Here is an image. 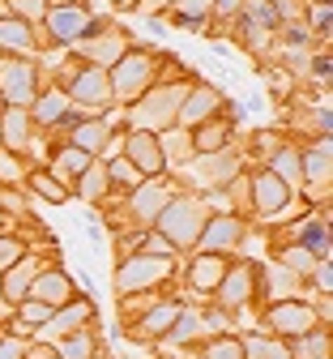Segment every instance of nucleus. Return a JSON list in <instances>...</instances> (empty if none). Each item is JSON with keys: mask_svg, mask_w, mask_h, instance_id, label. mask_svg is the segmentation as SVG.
<instances>
[{"mask_svg": "<svg viewBox=\"0 0 333 359\" xmlns=\"http://www.w3.org/2000/svg\"><path fill=\"white\" fill-rule=\"evenodd\" d=\"M205 197H193V193H175L163 214L154 218L158 222V236L175 248V252H188V248H197V236L205 227Z\"/></svg>", "mask_w": 333, "mask_h": 359, "instance_id": "nucleus-1", "label": "nucleus"}, {"mask_svg": "<svg viewBox=\"0 0 333 359\" xmlns=\"http://www.w3.org/2000/svg\"><path fill=\"white\" fill-rule=\"evenodd\" d=\"M188 90L184 86H163V90H150L132 103V128H146V133H167L175 128V116H179V103H184Z\"/></svg>", "mask_w": 333, "mask_h": 359, "instance_id": "nucleus-2", "label": "nucleus"}, {"mask_svg": "<svg viewBox=\"0 0 333 359\" xmlns=\"http://www.w3.org/2000/svg\"><path fill=\"white\" fill-rule=\"evenodd\" d=\"M171 274H175V261L150 257V252H132V257H124V265L116 269V287H120V295H137V291L163 287Z\"/></svg>", "mask_w": 333, "mask_h": 359, "instance_id": "nucleus-3", "label": "nucleus"}, {"mask_svg": "<svg viewBox=\"0 0 333 359\" xmlns=\"http://www.w3.org/2000/svg\"><path fill=\"white\" fill-rule=\"evenodd\" d=\"M248 205L265 218H291L295 193L282 184L273 171H257V175H248Z\"/></svg>", "mask_w": 333, "mask_h": 359, "instance_id": "nucleus-4", "label": "nucleus"}, {"mask_svg": "<svg viewBox=\"0 0 333 359\" xmlns=\"http://www.w3.org/2000/svg\"><path fill=\"white\" fill-rule=\"evenodd\" d=\"M265 330H273L282 342H291V338H304L316 330V312L308 299H278L265 308Z\"/></svg>", "mask_w": 333, "mask_h": 359, "instance_id": "nucleus-5", "label": "nucleus"}, {"mask_svg": "<svg viewBox=\"0 0 333 359\" xmlns=\"http://www.w3.org/2000/svg\"><path fill=\"white\" fill-rule=\"evenodd\" d=\"M120 150H124V158L141 171V180H154V175H163V171H167V163H163V146H158V133L132 128V133H124Z\"/></svg>", "mask_w": 333, "mask_h": 359, "instance_id": "nucleus-6", "label": "nucleus"}, {"mask_svg": "<svg viewBox=\"0 0 333 359\" xmlns=\"http://www.w3.org/2000/svg\"><path fill=\"white\" fill-rule=\"evenodd\" d=\"M261 287H257V265H248V261H240V265H226V278L218 283V308L222 312H240V308H248L252 304V295H257Z\"/></svg>", "mask_w": 333, "mask_h": 359, "instance_id": "nucleus-7", "label": "nucleus"}, {"mask_svg": "<svg viewBox=\"0 0 333 359\" xmlns=\"http://www.w3.org/2000/svg\"><path fill=\"white\" fill-rule=\"evenodd\" d=\"M111 99L120 103H137L141 95H146V86H150V60L146 56H137V52H124V60L111 69Z\"/></svg>", "mask_w": 333, "mask_h": 359, "instance_id": "nucleus-8", "label": "nucleus"}, {"mask_svg": "<svg viewBox=\"0 0 333 359\" xmlns=\"http://www.w3.org/2000/svg\"><path fill=\"white\" fill-rule=\"evenodd\" d=\"M69 103L73 107H107L111 103V81L103 69H94V65H81L73 77H69Z\"/></svg>", "mask_w": 333, "mask_h": 359, "instance_id": "nucleus-9", "label": "nucleus"}, {"mask_svg": "<svg viewBox=\"0 0 333 359\" xmlns=\"http://www.w3.org/2000/svg\"><path fill=\"white\" fill-rule=\"evenodd\" d=\"M124 197H128V210H132L137 222H154L163 214V205L175 197V184L167 175H154V180H141V184L132 193H124Z\"/></svg>", "mask_w": 333, "mask_h": 359, "instance_id": "nucleus-10", "label": "nucleus"}, {"mask_svg": "<svg viewBox=\"0 0 333 359\" xmlns=\"http://www.w3.org/2000/svg\"><path fill=\"white\" fill-rule=\"evenodd\" d=\"M235 244H244V218L240 214H210L205 218V227H201V236H197V252H226V248H235Z\"/></svg>", "mask_w": 333, "mask_h": 359, "instance_id": "nucleus-11", "label": "nucleus"}, {"mask_svg": "<svg viewBox=\"0 0 333 359\" xmlns=\"http://www.w3.org/2000/svg\"><path fill=\"white\" fill-rule=\"evenodd\" d=\"M90 317H94V304L77 295L73 304L56 308V312H52V321H47V325H39V330H34V338H39V342H52V346H56V342H64L69 334L86 330V321H90Z\"/></svg>", "mask_w": 333, "mask_h": 359, "instance_id": "nucleus-12", "label": "nucleus"}, {"mask_svg": "<svg viewBox=\"0 0 333 359\" xmlns=\"http://www.w3.org/2000/svg\"><path fill=\"white\" fill-rule=\"evenodd\" d=\"M188 167H193V175L201 180V189H222V184H231V180L244 171L240 167V154H235L231 146L218 150V154H193V158H188Z\"/></svg>", "mask_w": 333, "mask_h": 359, "instance_id": "nucleus-13", "label": "nucleus"}, {"mask_svg": "<svg viewBox=\"0 0 333 359\" xmlns=\"http://www.w3.org/2000/svg\"><path fill=\"white\" fill-rule=\"evenodd\" d=\"M179 299H154L141 317H128V334L132 338H146V342H154V338H163L171 325H175V317H179Z\"/></svg>", "mask_w": 333, "mask_h": 359, "instance_id": "nucleus-14", "label": "nucleus"}, {"mask_svg": "<svg viewBox=\"0 0 333 359\" xmlns=\"http://www.w3.org/2000/svg\"><path fill=\"white\" fill-rule=\"evenodd\" d=\"M26 299H39L47 308H64V304L77 299V291H73V278L64 274L60 265H47V269H39V278L30 283V295Z\"/></svg>", "mask_w": 333, "mask_h": 359, "instance_id": "nucleus-15", "label": "nucleus"}, {"mask_svg": "<svg viewBox=\"0 0 333 359\" xmlns=\"http://www.w3.org/2000/svg\"><path fill=\"white\" fill-rule=\"evenodd\" d=\"M287 236H291V244H299V248H308L316 261H325V257H329V205H325L320 214H304Z\"/></svg>", "mask_w": 333, "mask_h": 359, "instance_id": "nucleus-16", "label": "nucleus"}, {"mask_svg": "<svg viewBox=\"0 0 333 359\" xmlns=\"http://www.w3.org/2000/svg\"><path fill=\"white\" fill-rule=\"evenodd\" d=\"M34 77H39V69L30 60L5 65V73H0V95H5L9 107H30L34 103Z\"/></svg>", "mask_w": 333, "mask_h": 359, "instance_id": "nucleus-17", "label": "nucleus"}, {"mask_svg": "<svg viewBox=\"0 0 333 359\" xmlns=\"http://www.w3.org/2000/svg\"><path fill=\"white\" fill-rule=\"evenodd\" d=\"M218 103H222V95H218V90H205V86L188 90V95H184V103H179V116H175V124H179V128H197V124L214 120Z\"/></svg>", "mask_w": 333, "mask_h": 359, "instance_id": "nucleus-18", "label": "nucleus"}, {"mask_svg": "<svg viewBox=\"0 0 333 359\" xmlns=\"http://www.w3.org/2000/svg\"><path fill=\"white\" fill-rule=\"evenodd\" d=\"M222 278H226V257H218V252H197L193 265H188V287L197 295H214Z\"/></svg>", "mask_w": 333, "mask_h": 359, "instance_id": "nucleus-19", "label": "nucleus"}, {"mask_svg": "<svg viewBox=\"0 0 333 359\" xmlns=\"http://www.w3.org/2000/svg\"><path fill=\"white\" fill-rule=\"evenodd\" d=\"M47 26H52V39L56 43H77L81 34H94V22L81 5H60L52 18H47Z\"/></svg>", "mask_w": 333, "mask_h": 359, "instance_id": "nucleus-20", "label": "nucleus"}, {"mask_svg": "<svg viewBox=\"0 0 333 359\" xmlns=\"http://www.w3.org/2000/svg\"><path fill=\"white\" fill-rule=\"evenodd\" d=\"M77 52H81L94 69H103V73H107V69H116V65L124 60L128 48H124V39H120V34H94L90 43H81Z\"/></svg>", "mask_w": 333, "mask_h": 359, "instance_id": "nucleus-21", "label": "nucleus"}, {"mask_svg": "<svg viewBox=\"0 0 333 359\" xmlns=\"http://www.w3.org/2000/svg\"><path fill=\"white\" fill-rule=\"evenodd\" d=\"M299 175H304L308 189L325 193V184H329V137H316V146L299 150Z\"/></svg>", "mask_w": 333, "mask_h": 359, "instance_id": "nucleus-22", "label": "nucleus"}, {"mask_svg": "<svg viewBox=\"0 0 333 359\" xmlns=\"http://www.w3.org/2000/svg\"><path fill=\"white\" fill-rule=\"evenodd\" d=\"M69 111H73V103H69V95L64 90H47V95H39L34 99V107H30V116L39 120V128H64L69 124Z\"/></svg>", "mask_w": 333, "mask_h": 359, "instance_id": "nucleus-23", "label": "nucleus"}, {"mask_svg": "<svg viewBox=\"0 0 333 359\" xmlns=\"http://www.w3.org/2000/svg\"><path fill=\"white\" fill-rule=\"evenodd\" d=\"M39 261L34 257H22L18 265H9L5 269V274H0V295H5V299H26L30 295V283L39 278Z\"/></svg>", "mask_w": 333, "mask_h": 359, "instance_id": "nucleus-24", "label": "nucleus"}, {"mask_svg": "<svg viewBox=\"0 0 333 359\" xmlns=\"http://www.w3.org/2000/svg\"><path fill=\"white\" fill-rule=\"evenodd\" d=\"M90 163H94V158H90L86 150H77V146H60V150H56V158H52V167H47V171H52V175L60 180L64 189H73L77 180L90 171Z\"/></svg>", "mask_w": 333, "mask_h": 359, "instance_id": "nucleus-25", "label": "nucleus"}, {"mask_svg": "<svg viewBox=\"0 0 333 359\" xmlns=\"http://www.w3.org/2000/svg\"><path fill=\"white\" fill-rule=\"evenodd\" d=\"M188 137H193V154H218L231 146V124L226 120H205L197 128H188Z\"/></svg>", "mask_w": 333, "mask_h": 359, "instance_id": "nucleus-26", "label": "nucleus"}, {"mask_svg": "<svg viewBox=\"0 0 333 359\" xmlns=\"http://www.w3.org/2000/svg\"><path fill=\"white\" fill-rule=\"evenodd\" d=\"M107 137H111V128L103 120H81V124H73V142L69 146H77V150H86L94 158V154H107Z\"/></svg>", "mask_w": 333, "mask_h": 359, "instance_id": "nucleus-27", "label": "nucleus"}, {"mask_svg": "<svg viewBox=\"0 0 333 359\" xmlns=\"http://www.w3.org/2000/svg\"><path fill=\"white\" fill-rule=\"evenodd\" d=\"M265 171H273L291 193L304 184V175H299V150H295V146H278V150L269 154V167H265Z\"/></svg>", "mask_w": 333, "mask_h": 359, "instance_id": "nucleus-28", "label": "nucleus"}, {"mask_svg": "<svg viewBox=\"0 0 333 359\" xmlns=\"http://www.w3.org/2000/svg\"><path fill=\"white\" fill-rule=\"evenodd\" d=\"M5 146L9 150H22L26 142H30V111L26 107H5Z\"/></svg>", "mask_w": 333, "mask_h": 359, "instance_id": "nucleus-29", "label": "nucleus"}, {"mask_svg": "<svg viewBox=\"0 0 333 359\" xmlns=\"http://www.w3.org/2000/svg\"><path fill=\"white\" fill-rule=\"evenodd\" d=\"M111 193V184H107V167L103 163H90V171L77 180V197H86V201H103Z\"/></svg>", "mask_w": 333, "mask_h": 359, "instance_id": "nucleus-30", "label": "nucleus"}, {"mask_svg": "<svg viewBox=\"0 0 333 359\" xmlns=\"http://www.w3.org/2000/svg\"><path fill=\"white\" fill-rule=\"evenodd\" d=\"M103 167H107V184H111V189H124V193H132V189L141 184V171H137V167H132L124 154H120V158H107Z\"/></svg>", "mask_w": 333, "mask_h": 359, "instance_id": "nucleus-31", "label": "nucleus"}, {"mask_svg": "<svg viewBox=\"0 0 333 359\" xmlns=\"http://www.w3.org/2000/svg\"><path fill=\"white\" fill-rule=\"evenodd\" d=\"M30 189H34L43 201H52V205H64V201H69V189L60 184L52 171H30Z\"/></svg>", "mask_w": 333, "mask_h": 359, "instance_id": "nucleus-32", "label": "nucleus"}, {"mask_svg": "<svg viewBox=\"0 0 333 359\" xmlns=\"http://www.w3.org/2000/svg\"><path fill=\"white\" fill-rule=\"evenodd\" d=\"M56 359H94V334L90 330L69 334L64 342H56Z\"/></svg>", "mask_w": 333, "mask_h": 359, "instance_id": "nucleus-33", "label": "nucleus"}, {"mask_svg": "<svg viewBox=\"0 0 333 359\" xmlns=\"http://www.w3.org/2000/svg\"><path fill=\"white\" fill-rule=\"evenodd\" d=\"M278 265H287L291 274H312L316 257H312L308 248H299V244H282V248H278Z\"/></svg>", "mask_w": 333, "mask_h": 359, "instance_id": "nucleus-34", "label": "nucleus"}, {"mask_svg": "<svg viewBox=\"0 0 333 359\" xmlns=\"http://www.w3.org/2000/svg\"><path fill=\"white\" fill-rule=\"evenodd\" d=\"M167 334H171V342H193L201 334V312L197 308H179V317H175V325Z\"/></svg>", "mask_w": 333, "mask_h": 359, "instance_id": "nucleus-35", "label": "nucleus"}, {"mask_svg": "<svg viewBox=\"0 0 333 359\" xmlns=\"http://www.w3.org/2000/svg\"><path fill=\"white\" fill-rule=\"evenodd\" d=\"M201 359H244V342L235 338V334H218V338L201 351Z\"/></svg>", "mask_w": 333, "mask_h": 359, "instance_id": "nucleus-36", "label": "nucleus"}, {"mask_svg": "<svg viewBox=\"0 0 333 359\" xmlns=\"http://www.w3.org/2000/svg\"><path fill=\"white\" fill-rule=\"evenodd\" d=\"M30 26L26 22H0V48H30Z\"/></svg>", "mask_w": 333, "mask_h": 359, "instance_id": "nucleus-37", "label": "nucleus"}, {"mask_svg": "<svg viewBox=\"0 0 333 359\" xmlns=\"http://www.w3.org/2000/svg\"><path fill=\"white\" fill-rule=\"evenodd\" d=\"M52 312H56V308H47V304H39V299H22L18 317H22V325L39 330V325H47V321H52Z\"/></svg>", "mask_w": 333, "mask_h": 359, "instance_id": "nucleus-38", "label": "nucleus"}, {"mask_svg": "<svg viewBox=\"0 0 333 359\" xmlns=\"http://www.w3.org/2000/svg\"><path fill=\"white\" fill-rule=\"evenodd\" d=\"M22 257H26V244L18 236H0V274H5L9 265H18Z\"/></svg>", "mask_w": 333, "mask_h": 359, "instance_id": "nucleus-39", "label": "nucleus"}, {"mask_svg": "<svg viewBox=\"0 0 333 359\" xmlns=\"http://www.w3.org/2000/svg\"><path fill=\"white\" fill-rule=\"evenodd\" d=\"M0 180H5V184H18L22 180V167H18L13 150H0Z\"/></svg>", "mask_w": 333, "mask_h": 359, "instance_id": "nucleus-40", "label": "nucleus"}, {"mask_svg": "<svg viewBox=\"0 0 333 359\" xmlns=\"http://www.w3.org/2000/svg\"><path fill=\"white\" fill-rule=\"evenodd\" d=\"M312 274H316L320 295H329V291H333V261H329V257H325V261H316V265H312Z\"/></svg>", "mask_w": 333, "mask_h": 359, "instance_id": "nucleus-41", "label": "nucleus"}, {"mask_svg": "<svg viewBox=\"0 0 333 359\" xmlns=\"http://www.w3.org/2000/svg\"><path fill=\"white\" fill-rule=\"evenodd\" d=\"M308 22H312V30H320V34H329V0H320L316 9H308Z\"/></svg>", "mask_w": 333, "mask_h": 359, "instance_id": "nucleus-42", "label": "nucleus"}, {"mask_svg": "<svg viewBox=\"0 0 333 359\" xmlns=\"http://www.w3.org/2000/svg\"><path fill=\"white\" fill-rule=\"evenodd\" d=\"M0 359H26L22 338H0Z\"/></svg>", "mask_w": 333, "mask_h": 359, "instance_id": "nucleus-43", "label": "nucleus"}, {"mask_svg": "<svg viewBox=\"0 0 333 359\" xmlns=\"http://www.w3.org/2000/svg\"><path fill=\"white\" fill-rule=\"evenodd\" d=\"M240 5H244V0H214L210 9H218V13H235V9H240Z\"/></svg>", "mask_w": 333, "mask_h": 359, "instance_id": "nucleus-44", "label": "nucleus"}, {"mask_svg": "<svg viewBox=\"0 0 333 359\" xmlns=\"http://www.w3.org/2000/svg\"><path fill=\"white\" fill-rule=\"evenodd\" d=\"M0 317H9V304H5V295H0Z\"/></svg>", "mask_w": 333, "mask_h": 359, "instance_id": "nucleus-45", "label": "nucleus"}, {"mask_svg": "<svg viewBox=\"0 0 333 359\" xmlns=\"http://www.w3.org/2000/svg\"><path fill=\"white\" fill-rule=\"evenodd\" d=\"M64 5H69V0H64Z\"/></svg>", "mask_w": 333, "mask_h": 359, "instance_id": "nucleus-46", "label": "nucleus"}]
</instances>
